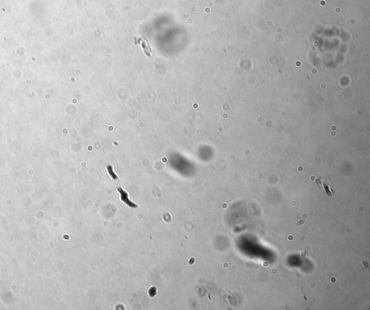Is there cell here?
Returning <instances> with one entry per match:
<instances>
[{"label": "cell", "instance_id": "2", "mask_svg": "<svg viewBox=\"0 0 370 310\" xmlns=\"http://www.w3.org/2000/svg\"><path fill=\"white\" fill-rule=\"evenodd\" d=\"M107 170H108V174H110V176H111V177L113 178V179H116L117 178H118V177H117L116 175L114 173V171H113V169H112V167H111V166H108V167H107Z\"/></svg>", "mask_w": 370, "mask_h": 310}, {"label": "cell", "instance_id": "1", "mask_svg": "<svg viewBox=\"0 0 370 310\" xmlns=\"http://www.w3.org/2000/svg\"><path fill=\"white\" fill-rule=\"evenodd\" d=\"M117 191H118L119 193L120 194V197H121V200L124 202L125 204L128 205L130 207H136L137 205H134L132 202H131L130 199L128 198V194L124 190V189H121V187H118L117 188Z\"/></svg>", "mask_w": 370, "mask_h": 310}]
</instances>
